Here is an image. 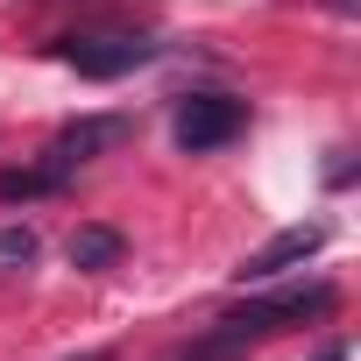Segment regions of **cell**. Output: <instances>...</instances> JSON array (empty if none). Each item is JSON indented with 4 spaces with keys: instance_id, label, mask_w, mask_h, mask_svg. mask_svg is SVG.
<instances>
[{
    "instance_id": "1",
    "label": "cell",
    "mask_w": 361,
    "mask_h": 361,
    "mask_svg": "<svg viewBox=\"0 0 361 361\" xmlns=\"http://www.w3.org/2000/svg\"><path fill=\"white\" fill-rule=\"evenodd\" d=\"M50 57H57V64H71L78 78H92V85H114V78H128V71L156 64V57H163V43L128 36V29H92V36H64Z\"/></svg>"
},
{
    "instance_id": "2",
    "label": "cell",
    "mask_w": 361,
    "mask_h": 361,
    "mask_svg": "<svg viewBox=\"0 0 361 361\" xmlns=\"http://www.w3.org/2000/svg\"><path fill=\"white\" fill-rule=\"evenodd\" d=\"M241 128H248V99H234V92H185L170 106V142L185 156H213Z\"/></svg>"
},
{
    "instance_id": "3",
    "label": "cell",
    "mask_w": 361,
    "mask_h": 361,
    "mask_svg": "<svg viewBox=\"0 0 361 361\" xmlns=\"http://www.w3.org/2000/svg\"><path fill=\"white\" fill-rule=\"evenodd\" d=\"M326 248V220H298V227H283V234H269L255 255H241V283H269V276H283V269H305L312 255Z\"/></svg>"
},
{
    "instance_id": "4",
    "label": "cell",
    "mask_w": 361,
    "mask_h": 361,
    "mask_svg": "<svg viewBox=\"0 0 361 361\" xmlns=\"http://www.w3.org/2000/svg\"><path fill=\"white\" fill-rule=\"evenodd\" d=\"M128 135H135V121H128V114H85V121H64V128H57V142H50L43 156H50V163H64V170L78 177V163H92V156L121 149Z\"/></svg>"
},
{
    "instance_id": "5",
    "label": "cell",
    "mask_w": 361,
    "mask_h": 361,
    "mask_svg": "<svg viewBox=\"0 0 361 361\" xmlns=\"http://www.w3.org/2000/svg\"><path fill=\"white\" fill-rule=\"evenodd\" d=\"M71 185V170L64 163H29V170H0V206H29V199H50V192H64Z\"/></svg>"
},
{
    "instance_id": "6",
    "label": "cell",
    "mask_w": 361,
    "mask_h": 361,
    "mask_svg": "<svg viewBox=\"0 0 361 361\" xmlns=\"http://www.w3.org/2000/svg\"><path fill=\"white\" fill-rule=\"evenodd\" d=\"M121 248H128L121 227H78V234H71V269H85V276H92V269H114Z\"/></svg>"
},
{
    "instance_id": "7",
    "label": "cell",
    "mask_w": 361,
    "mask_h": 361,
    "mask_svg": "<svg viewBox=\"0 0 361 361\" xmlns=\"http://www.w3.org/2000/svg\"><path fill=\"white\" fill-rule=\"evenodd\" d=\"M0 262H22V269H29V262H36V234H29V227H0Z\"/></svg>"
},
{
    "instance_id": "8",
    "label": "cell",
    "mask_w": 361,
    "mask_h": 361,
    "mask_svg": "<svg viewBox=\"0 0 361 361\" xmlns=\"http://www.w3.org/2000/svg\"><path fill=\"white\" fill-rule=\"evenodd\" d=\"M319 361H347V347H340V340H333V347H326V354H319Z\"/></svg>"
},
{
    "instance_id": "9",
    "label": "cell",
    "mask_w": 361,
    "mask_h": 361,
    "mask_svg": "<svg viewBox=\"0 0 361 361\" xmlns=\"http://www.w3.org/2000/svg\"><path fill=\"white\" fill-rule=\"evenodd\" d=\"M85 361H106V354H85Z\"/></svg>"
}]
</instances>
